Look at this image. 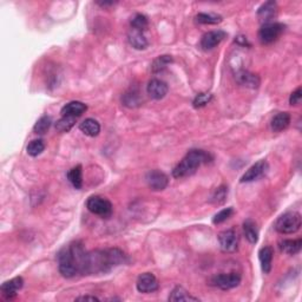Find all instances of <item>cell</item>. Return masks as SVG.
Instances as JSON below:
<instances>
[{
	"mask_svg": "<svg viewBox=\"0 0 302 302\" xmlns=\"http://www.w3.org/2000/svg\"><path fill=\"white\" fill-rule=\"evenodd\" d=\"M87 253L80 242H75L64 248L58 254L59 273L66 279H71L77 274H85Z\"/></svg>",
	"mask_w": 302,
	"mask_h": 302,
	"instance_id": "obj_1",
	"label": "cell"
},
{
	"mask_svg": "<svg viewBox=\"0 0 302 302\" xmlns=\"http://www.w3.org/2000/svg\"><path fill=\"white\" fill-rule=\"evenodd\" d=\"M124 262L125 255L117 248L92 251V253H87L85 274L108 273L113 267L119 266Z\"/></svg>",
	"mask_w": 302,
	"mask_h": 302,
	"instance_id": "obj_2",
	"label": "cell"
},
{
	"mask_svg": "<svg viewBox=\"0 0 302 302\" xmlns=\"http://www.w3.org/2000/svg\"><path fill=\"white\" fill-rule=\"evenodd\" d=\"M213 160V157L209 152L204 150H190L184 158L175 166L172 170V176L175 178H183L194 175L196 170L204 163H209Z\"/></svg>",
	"mask_w": 302,
	"mask_h": 302,
	"instance_id": "obj_3",
	"label": "cell"
},
{
	"mask_svg": "<svg viewBox=\"0 0 302 302\" xmlns=\"http://www.w3.org/2000/svg\"><path fill=\"white\" fill-rule=\"evenodd\" d=\"M302 225L301 215L297 212L283 214L276 220L275 229L280 234H294L300 230Z\"/></svg>",
	"mask_w": 302,
	"mask_h": 302,
	"instance_id": "obj_4",
	"label": "cell"
},
{
	"mask_svg": "<svg viewBox=\"0 0 302 302\" xmlns=\"http://www.w3.org/2000/svg\"><path fill=\"white\" fill-rule=\"evenodd\" d=\"M86 208L90 213L102 217V219H109L113 212L111 202L102 196H91L87 198Z\"/></svg>",
	"mask_w": 302,
	"mask_h": 302,
	"instance_id": "obj_5",
	"label": "cell"
},
{
	"mask_svg": "<svg viewBox=\"0 0 302 302\" xmlns=\"http://www.w3.org/2000/svg\"><path fill=\"white\" fill-rule=\"evenodd\" d=\"M286 26L281 23H268L262 25L259 31V39L262 44H272L278 40L285 31Z\"/></svg>",
	"mask_w": 302,
	"mask_h": 302,
	"instance_id": "obj_6",
	"label": "cell"
},
{
	"mask_svg": "<svg viewBox=\"0 0 302 302\" xmlns=\"http://www.w3.org/2000/svg\"><path fill=\"white\" fill-rule=\"evenodd\" d=\"M212 282L215 287L222 289V291H229L240 285L241 275L238 273L219 274V275L214 276Z\"/></svg>",
	"mask_w": 302,
	"mask_h": 302,
	"instance_id": "obj_7",
	"label": "cell"
},
{
	"mask_svg": "<svg viewBox=\"0 0 302 302\" xmlns=\"http://www.w3.org/2000/svg\"><path fill=\"white\" fill-rule=\"evenodd\" d=\"M219 243L225 253H235L238 248V235L234 229H226L219 234Z\"/></svg>",
	"mask_w": 302,
	"mask_h": 302,
	"instance_id": "obj_8",
	"label": "cell"
},
{
	"mask_svg": "<svg viewBox=\"0 0 302 302\" xmlns=\"http://www.w3.org/2000/svg\"><path fill=\"white\" fill-rule=\"evenodd\" d=\"M269 170V164L267 160H259L255 164L250 166L247 171L244 172L243 176L241 177L242 183H248V182H254L257 181V179L262 178L263 176L267 175Z\"/></svg>",
	"mask_w": 302,
	"mask_h": 302,
	"instance_id": "obj_9",
	"label": "cell"
},
{
	"mask_svg": "<svg viewBox=\"0 0 302 302\" xmlns=\"http://www.w3.org/2000/svg\"><path fill=\"white\" fill-rule=\"evenodd\" d=\"M147 183L153 191L164 190L169 184V178L164 172L160 170H151L147 174Z\"/></svg>",
	"mask_w": 302,
	"mask_h": 302,
	"instance_id": "obj_10",
	"label": "cell"
},
{
	"mask_svg": "<svg viewBox=\"0 0 302 302\" xmlns=\"http://www.w3.org/2000/svg\"><path fill=\"white\" fill-rule=\"evenodd\" d=\"M137 291L143 294H149V293H153L158 289L159 285L157 281L156 276L152 273H143L138 276L137 283H136Z\"/></svg>",
	"mask_w": 302,
	"mask_h": 302,
	"instance_id": "obj_11",
	"label": "cell"
},
{
	"mask_svg": "<svg viewBox=\"0 0 302 302\" xmlns=\"http://www.w3.org/2000/svg\"><path fill=\"white\" fill-rule=\"evenodd\" d=\"M24 286V280L20 276L18 278H14L9 281H6L1 285L0 287V292H1V295L4 297L6 300H12L17 297L18 291H20Z\"/></svg>",
	"mask_w": 302,
	"mask_h": 302,
	"instance_id": "obj_12",
	"label": "cell"
},
{
	"mask_svg": "<svg viewBox=\"0 0 302 302\" xmlns=\"http://www.w3.org/2000/svg\"><path fill=\"white\" fill-rule=\"evenodd\" d=\"M147 91H148V94H149L151 98L159 100V99L164 98V97L166 96V93H168V91H169V87H168V84H166L165 81L157 79V78H153V79H151L149 83H148Z\"/></svg>",
	"mask_w": 302,
	"mask_h": 302,
	"instance_id": "obj_13",
	"label": "cell"
},
{
	"mask_svg": "<svg viewBox=\"0 0 302 302\" xmlns=\"http://www.w3.org/2000/svg\"><path fill=\"white\" fill-rule=\"evenodd\" d=\"M226 37V33L225 31L221 30H217V31H210V32H208L204 34L202 37V39H201V47H202L203 50H213L215 49V47L219 45L220 43L222 42L223 39Z\"/></svg>",
	"mask_w": 302,
	"mask_h": 302,
	"instance_id": "obj_14",
	"label": "cell"
},
{
	"mask_svg": "<svg viewBox=\"0 0 302 302\" xmlns=\"http://www.w3.org/2000/svg\"><path fill=\"white\" fill-rule=\"evenodd\" d=\"M278 14V4L275 1H267L257 11V18L264 24L272 23V20Z\"/></svg>",
	"mask_w": 302,
	"mask_h": 302,
	"instance_id": "obj_15",
	"label": "cell"
},
{
	"mask_svg": "<svg viewBox=\"0 0 302 302\" xmlns=\"http://www.w3.org/2000/svg\"><path fill=\"white\" fill-rule=\"evenodd\" d=\"M235 78L238 84L242 85V86L249 87V89H257L261 84L259 76L245 70L238 71L237 74L235 75Z\"/></svg>",
	"mask_w": 302,
	"mask_h": 302,
	"instance_id": "obj_16",
	"label": "cell"
},
{
	"mask_svg": "<svg viewBox=\"0 0 302 302\" xmlns=\"http://www.w3.org/2000/svg\"><path fill=\"white\" fill-rule=\"evenodd\" d=\"M87 110L86 104L78 102V100H75V102L68 103L66 105L63 106L62 109V116H70V117H80L83 113Z\"/></svg>",
	"mask_w": 302,
	"mask_h": 302,
	"instance_id": "obj_17",
	"label": "cell"
},
{
	"mask_svg": "<svg viewBox=\"0 0 302 302\" xmlns=\"http://www.w3.org/2000/svg\"><path fill=\"white\" fill-rule=\"evenodd\" d=\"M291 121V115L288 112H279L270 122V128L274 132H281L289 127Z\"/></svg>",
	"mask_w": 302,
	"mask_h": 302,
	"instance_id": "obj_18",
	"label": "cell"
},
{
	"mask_svg": "<svg viewBox=\"0 0 302 302\" xmlns=\"http://www.w3.org/2000/svg\"><path fill=\"white\" fill-rule=\"evenodd\" d=\"M274 257V250L272 247H263L259 253V259L261 263V268H262L264 274H269L272 270V263Z\"/></svg>",
	"mask_w": 302,
	"mask_h": 302,
	"instance_id": "obj_19",
	"label": "cell"
},
{
	"mask_svg": "<svg viewBox=\"0 0 302 302\" xmlns=\"http://www.w3.org/2000/svg\"><path fill=\"white\" fill-rule=\"evenodd\" d=\"M128 39L130 45L136 50H146L148 45H149V43H148L147 38L143 34V32H142V31L134 30V28H132L130 33H129Z\"/></svg>",
	"mask_w": 302,
	"mask_h": 302,
	"instance_id": "obj_20",
	"label": "cell"
},
{
	"mask_svg": "<svg viewBox=\"0 0 302 302\" xmlns=\"http://www.w3.org/2000/svg\"><path fill=\"white\" fill-rule=\"evenodd\" d=\"M79 129L84 135H86L89 137L98 136L100 132L99 123L93 118H87L81 122L79 124Z\"/></svg>",
	"mask_w": 302,
	"mask_h": 302,
	"instance_id": "obj_21",
	"label": "cell"
},
{
	"mask_svg": "<svg viewBox=\"0 0 302 302\" xmlns=\"http://www.w3.org/2000/svg\"><path fill=\"white\" fill-rule=\"evenodd\" d=\"M169 301L182 302V301H198V298H195L183 287H176L171 291L169 295Z\"/></svg>",
	"mask_w": 302,
	"mask_h": 302,
	"instance_id": "obj_22",
	"label": "cell"
},
{
	"mask_svg": "<svg viewBox=\"0 0 302 302\" xmlns=\"http://www.w3.org/2000/svg\"><path fill=\"white\" fill-rule=\"evenodd\" d=\"M243 231L244 236L250 243L255 244L259 241V229H257L256 223L253 220H245L243 222Z\"/></svg>",
	"mask_w": 302,
	"mask_h": 302,
	"instance_id": "obj_23",
	"label": "cell"
},
{
	"mask_svg": "<svg viewBox=\"0 0 302 302\" xmlns=\"http://www.w3.org/2000/svg\"><path fill=\"white\" fill-rule=\"evenodd\" d=\"M122 102L125 106H128V108H136V106L141 105L142 97H141L140 91L135 90V89L129 90L128 92H125L124 94H123Z\"/></svg>",
	"mask_w": 302,
	"mask_h": 302,
	"instance_id": "obj_24",
	"label": "cell"
},
{
	"mask_svg": "<svg viewBox=\"0 0 302 302\" xmlns=\"http://www.w3.org/2000/svg\"><path fill=\"white\" fill-rule=\"evenodd\" d=\"M302 248V240L297 238V240H285L280 243V249L285 254L295 255L301 250Z\"/></svg>",
	"mask_w": 302,
	"mask_h": 302,
	"instance_id": "obj_25",
	"label": "cell"
},
{
	"mask_svg": "<svg viewBox=\"0 0 302 302\" xmlns=\"http://www.w3.org/2000/svg\"><path fill=\"white\" fill-rule=\"evenodd\" d=\"M68 179L76 189L83 187V168L80 164L76 165L68 172Z\"/></svg>",
	"mask_w": 302,
	"mask_h": 302,
	"instance_id": "obj_26",
	"label": "cell"
},
{
	"mask_svg": "<svg viewBox=\"0 0 302 302\" xmlns=\"http://www.w3.org/2000/svg\"><path fill=\"white\" fill-rule=\"evenodd\" d=\"M172 63V57L164 55V56H159L158 58H156L153 61L152 65H151V70H152L153 74H158V72H162L163 70H165L168 68L169 64Z\"/></svg>",
	"mask_w": 302,
	"mask_h": 302,
	"instance_id": "obj_27",
	"label": "cell"
},
{
	"mask_svg": "<svg viewBox=\"0 0 302 302\" xmlns=\"http://www.w3.org/2000/svg\"><path fill=\"white\" fill-rule=\"evenodd\" d=\"M52 124V119L49 116H43L42 118H39L37 121L36 124L33 127V131L36 132L37 135H45L49 129L51 128Z\"/></svg>",
	"mask_w": 302,
	"mask_h": 302,
	"instance_id": "obj_28",
	"label": "cell"
},
{
	"mask_svg": "<svg viewBox=\"0 0 302 302\" xmlns=\"http://www.w3.org/2000/svg\"><path fill=\"white\" fill-rule=\"evenodd\" d=\"M197 23L204 25H216L222 21V17L215 13H198L196 15Z\"/></svg>",
	"mask_w": 302,
	"mask_h": 302,
	"instance_id": "obj_29",
	"label": "cell"
},
{
	"mask_svg": "<svg viewBox=\"0 0 302 302\" xmlns=\"http://www.w3.org/2000/svg\"><path fill=\"white\" fill-rule=\"evenodd\" d=\"M75 123H76L75 117L63 116V117L56 123V130L59 132H69L72 128H74Z\"/></svg>",
	"mask_w": 302,
	"mask_h": 302,
	"instance_id": "obj_30",
	"label": "cell"
},
{
	"mask_svg": "<svg viewBox=\"0 0 302 302\" xmlns=\"http://www.w3.org/2000/svg\"><path fill=\"white\" fill-rule=\"evenodd\" d=\"M226 196H228V187L221 185V187L216 188V190L213 193L212 197H210V202L214 204H222L226 202Z\"/></svg>",
	"mask_w": 302,
	"mask_h": 302,
	"instance_id": "obj_31",
	"label": "cell"
},
{
	"mask_svg": "<svg viewBox=\"0 0 302 302\" xmlns=\"http://www.w3.org/2000/svg\"><path fill=\"white\" fill-rule=\"evenodd\" d=\"M148 26H149V21H148V18L144 14L137 13L134 18L131 19V27L134 30L137 31H146Z\"/></svg>",
	"mask_w": 302,
	"mask_h": 302,
	"instance_id": "obj_32",
	"label": "cell"
},
{
	"mask_svg": "<svg viewBox=\"0 0 302 302\" xmlns=\"http://www.w3.org/2000/svg\"><path fill=\"white\" fill-rule=\"evenodd\" d=\"M44 149H45V144H44V142L42 140H33L32 142L28 143L26 151L30 156L36 157L39 156L44 151Z\"/></svg>",
	"mask_w": 302,
	"mask_h": 302,
	"instance_id": "obj_33",
	"label": "cell"
},
{
	"mask_svg": "<svg viewBox=\"0 0 302 302\" xmlns=\"http://www.w3.org/2000/svg\"><path fill=\"white\" fill-rule=\"evenodd\" d=\"M232 214H234V209H232V208H226V209H223L213 217V223L214 225H221V223L226 221V220H228L229 217L232 215Z\"/></svg>",
	"mask_w": 302,
	"mask_h": 302,
	"instance_id": "obj_34",
	"label": "cell"
},
{
	"mask_svg": "<svg viewBox=\"0 0 302 302\" xmlns=\"http://www.w3.org/2000/svg\"><path fill=\"white\" fill-rule=\"evenodd\" d=\"M212 99H213L212 93L202 92V93H198L197 96L195 97L193 104L195 108H203V106H206L208 103H210V100Z\"/></svg>",
	"mask_w": 302,
	"mask_h": 302,
	"instance_id": "obj_35",
	"label": "cell"
},
{
	"mask_svg": "<svg viewBox=\"0 0 302 302\" xmlns=\"http://www.w3.org/2000/svg\"><path fill=\"white\" fill-rule=\"evenodd\" d=\"M301 98L302 90L301 87H298V89L291 94V97H289V104H291V105H299V104L301 103Z\"/></svg>",
	"mask_w": 302,
	"mask_h": 302,
	"instance_id": "obj_36",
	"label": "cell"
},
{
	"mask_svg": "<svg viewBox=\"0 0 302 302\" xmlns=\"http://www.w3.org/2000/svg\"><path fill=\"white\" fill-rule=\"evenodd\" d=\"M76 301H99V299L92 297V295H84V297H79L76 299Z\"/></svg>",
	"mask_w": 302,
	"mask_h": 302,
	"instance_id": "obj_37",
	"label": "cell"
},
{
	"mask_svg": "<svg viewBox=\"0 0 302 302\" xmlns=\"http://www.w3.org/2000/svg\"><path fill=\"white\" fill-rule=\"evenodd\" d=\"M236 42H237L238 44H242V45H245V44H247V45H250V44L248 43L247 38H245V37H242V36L236 38Z\"/></svg>",
	"mask_w": 302,
	"mask_h": 302,
	"instance_id": "obj_38",
	"label": "cell"
},
{
	"mask_svg": "<svg viewBox=\"0 0 302 302\" xmlns=\"http://www.w3.org/2000/svg\"><path fill=\"white\" fill-rule=\"evenodd\" d=\"M97 4L100 5V6H103V7H105V6H111V5H115L116 2H113V1L106 2V1H104V2H97Z\"/></svg>",
	"mask_w": 302,
	"mask_h": 302,
	"instance_id": "obj_39",
	"label": "cell"
}]
</instances>
